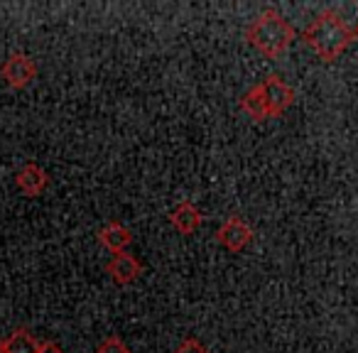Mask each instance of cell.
<instances>
[{
    "instance_id": "cell-15",
    "label": "cell",
    "mask_w": 358,
    "mask_h": 353,
    "mask_svg": "<svg viewBox=\"0 0 358 353\" xmlns=\"http://www.w3.org/2000/svg\"><path fill=\"white\" fill-rule=\"evenodd\" d=\"M353 37H356V40H358V27H356V30H353Z\"/></svg>"
},
{
    "instance_id": "cell-9",
    "label": "cell",
    "mask_w": 358,
    "mask_h": 353,
    "mask_svg": "<svg viewBox=\"0 0 358 353\" xmlns=\"http://www.w3.org/2000/svg\"><path fill=\"white\" fill-rule=\"evenodd\" d=\"M47 185H50V177H47L45 169L35 162L25 164V167L20 169V174H17V187H20V192H25L27 196H40L42 192L47 189Z\"/></svg>"
},
{
    "instance_id": "cell-8",
    "label": "cell",
    "mask_w": 358,
    "mask_h": 353,
    "mask_svg": "<svg viewBox=\"0 0 358 353\" xmlns=\"http://www.w3.org/2000/svg\"><path fill=\"white\" fill-rule=\"evenodd\" d=\"M99 243L103 245L106 250H110L113 255L125 253L128 245L133 243V231L120 224V221H108V224L99 231Z\"/></svg>"
},
{
    "instance_id": "cell-13",
    "label": "cell",
    "mask_w": 358,
    "mask_h": 353,
    "mask_svg": "<svg viewBox=\"0 0 358 353\" xmlns=\"http://www.w3.org/2000/svg\"><path fill=\"white\" fill-rule=\"evenodd\" d=\"M174 353H209V348H206L196 336H187L179 341V346L174 348Z\"/></svg>"
},
{
    "instance_id": "cell-3",
    "label": "cell",
    "mask_w": 358,
    "mask_h": 353,
    "mask_svg": "<svg viewBox=\"0 0 358 353\" xmlns=\"http://www.w3.org/2000/svg\"><path fill=\"white\" fill-rule=\"evenodd\" d=\"M260 94H263V101H265V108H268V118H278L282 115L289 106L294 103L297 94L289 84H285L278 74H270L260 81Z\"/></svg>"
},
{
    "instance_id": "cell-1",
    "label": "cell",
    "mask_w": 358,
    "mask_h": 353,
    "mask_svg": "<svg viewBox=\"0 0 358 353\" xmlns=\"http://www.w3.org/2000/svg\"><path fill=\"white\" fill-rule=\"evenodd\" d=\"M302 42L322 62L334 64L351 47V42H356V37L336 10H322L312 25L302 32Z\"/></svg>"
},
{
    "instance_id": "cell-7",
    "label": "cell",
    "mask_w": 358,
    "mask_h": 353,
    "mask_svg": "<svg viewBox=\"0 0 358 353\" xmlns=\"http://www.w3.org/2000/svg\"><path fill=\"white\" fill-rule=\"evenodd\" d=\"M37 76V64L27 55H13L10 59L3 64V79L13 86V89H22Z\"/></svg>"
},
{
    "instance_id": "cell-4",
    "label": "cell",
    "mask_w": 358,
    "mask_h": 353,
    "mask_svg": "<svg viewBox=\"0 0 358 353\" xmlns=\"http://www.w3.org/2000/svg\"><path fill=\"white\" fill-rule=\"evenodd\" d=\"M253 238H255V233H253V229H250V224L236 214L229 216V219L219 226V231H216V243L229 250V253H243V250L253 243Z\"/></svg>"
},
{
    "instance_id": "cell-10",
    "label": "cell",
    "mask_w": 358,
    "mask_h": 353,
    "mask_svg": "<svg viewBox=\"0 0 358 353\" xmlns=\"http://www.w3.org/2000/svg\"><path fill=\"white\" fill-rule=\"evenodd\" d=\"M238 106H241V110L248 115V118H253V120H265V118H268V108H265V101H263V94H260L258 84L250 86V89L241 96Z\"/></svg>"
},
{
    "instance_id": "cell-11",
    "label": "cell",
    "mask_w": 358,
    "mask_h": 353,
    "mask_svg": "<svg viewBox=\"0 0 358 353\" xmlns=\"http://www.w3.org/2000/svg\"><path fill=\"white\" fill-rule=\"evenodd\" d=\"M0 343H3L6 353H37L40 351V341H37L27 329H17L15 333H10L6 341H0Z\"/></svg>"
},
{
    "instance_id": "cell-5",
    "label": "cell",
    "mask_w": 358,
    "mask_h": 353,
    "mask_svg": "<svg viewBox=\"0 0 358 353\" xmlns=\"http://www.w3.org/2000/svg\"><path fill=\"white\" fill-rule=\"evenodd\" d=\"M145 265L140 263L135 255H130L128 250L125 253H118L113 255V258L108 260V265H106V273L110 275V280H113L118 287H128V284H133L135 280L143 275Z\"/></svg>"
},
{
    "instance_id": "cell-16",
    "label": "cell",
    "mask_w": 358,
    "mask_h": 353,
    "mask_svg": "<svg viewBox=\"0 0 358 353\" xmlns=\"http://www.w3.org/2000/svg\"><path fill=\"white\" fill-rule=\"evenodd\" d=\"M0 353H6V348H3V343H0Z\"/></svg>"
},
{
    "instance_id": "cell-14",
    "label": "cell",
    "mask_w": 358,
    "mask_h": 353,
    "mask_svg": "<svg viewBox=\"0 0 358 353\" xmlns=\"http://www.w3.org/2000/svg\"><path fill=\"white\" fill-rule=\"evenodd\" d=\"M37 353H64V351H62L59 343H55V341H42L40 343V351H37Z\"/></svg>"
},
{
    "instance_id": "cell-2",
    "label": "cell",
    "mask_w": 358,
    "mask_h": 353,
    "mask_svg": "<svg viewBox=\"0 0 358 353\" xmlns=\"http://www.w3.org/2000/svg\"><path fill=\"white\" fill-rule=\"evenodd\" d=\"M294 40H297V30L292 27V22L285 20L273 8L263 10L245 27V42L268 59L282 57L292 47Z\"/></svg>"
},
{
    "instance_id": "cell-6",
    "label": "cell",
    "mask_w": 358,
    "mask_h": 353,
    "mask_svg": "<svg viewBox=\"0 0 358 353\" xmlns=\"http://www.w3.org/2000/svg\"><path fill=\"white\" fill-rule=\"evenodd\" d=\"M169 224H172V229L177 231V233L182 236H192L199 231L201 221H204V216H201L199 206L194 204V201L189 199H182L177 206H174L172 211H169Z\"/></svg>"
},
{
    "instance_id": "cell-12",
    "label": "cell",
    "mask_w": 358,
    "mask_h": 353,
    "mask_svg": "<svg viewBox=\"0 0 358 353\" xmlns=\"http://www.w3.org/2000/svg\"><path fill=\"white\" fill-rule=\"evenodd\" d=\"M96 353H130V348H128V343H125L123 338L115 336V333H110V336H106L103 341L99 343Z\"/></svg>"
}]
</instances>
